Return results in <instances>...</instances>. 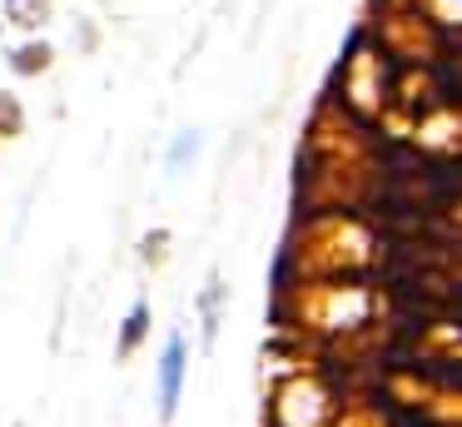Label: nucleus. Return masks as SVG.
Segmentation results:
<instances>
[{"instance_id": "obj_4", "label": "nucleus", "mask_w": 462, "mask_h": 427, "mask_svg": "<svg viewBox=\"0 0 462 427\" xmlns=\"http://www.w3.org/2000/svg\"><path fill=\"white\" fill-rule=\"evenodd\" d=\"M219 298H224V283H219V278H209V288H204V298H199V313H204V343H214V333H219Z\"/></svg>"}, {"instance_id": "obj_1", "label": "nucleus", "mask_w": 462, "mask_h": 427, "mask_svg": "<svg viewBox=\"0 0 462 427\" xmlns=\"http://www.w3.org/2000/svg\"><path fill=\"white\" fill-rule=\"evenodd\" d=\"M184 367H189V343H184V333H170L160 353V422H174V413H180Z\"/></svg>"}, {"instance_id": "obj_3", "label": "nucleus", "mask_w": 462, "mask_h": 427, "mask_svg": "<svg viewBox=\"0 0 462 427\" xmlns=\"http://www.w3.org/2000/svg\"><path fill=\"white\" fill-rule=\"evenodd\" d=\"M199 144H204L199 129H189V135L174 139L170 154H164V174H180V169H189V164H194V154H199Z\"/></svg>"}, {"instance_id": "obj_2", "label": "nucleus", "mask_w": 462, "mask_h": 427, "mask_svg": "<svg viewBox=\"0 0 462 427\" xmlns=\"http://www.w3.org/2000/svg\"><path fill=\"white\" fill-rule=\"evenodd\" d=\"M144 328H150V303L140 298V303L130 308V318H125V328H120V348H115V353H120V357H130L134 348H140Z\"/></svg>"}]
</instances>
